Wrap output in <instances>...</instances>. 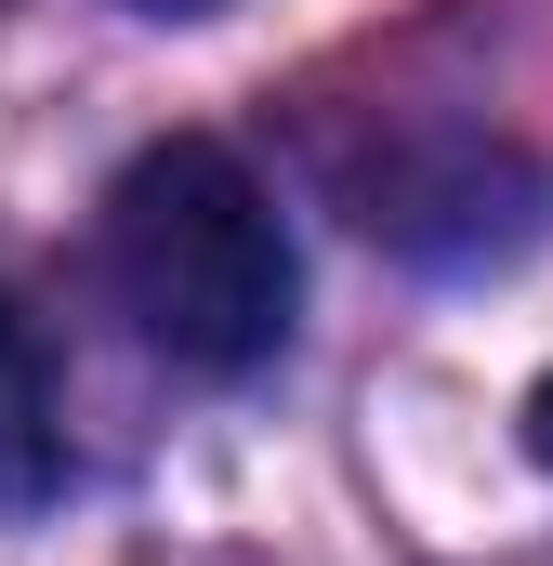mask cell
<instances>
[{
  "label": "cell",
  "instance_id": "6da1fadb",
  "mask_svg": "<svg viewBox=\"0 0 553 566\" xmlns=\"http://www.w3.org/2000/svg\"><path fill=\"white\" fill-rule=\"evenodd\" d=\"M106 290L145 343L198 382H238L290 343V224L251 185V158L211 133L145 145L106 185Z\"/></svg>",
  "mask_w": 553,
  "mask_h": 566
},
{
  "label": "cell",
  "instance_id": "7a4b0ae2",
  "mask_svg": "<svg viewBox=\"0 0 553 566\" xmlns=\"http://www.w3.org/2000/svg\"><path fill=\"white\" fill-rule=\"evenodd\" d=\"M53 474H66V409H53V356H40V329L13 316V290H0V514L53 501Z\"/></svg>",
  "mask_w": 553,
  "mask_h": 566
},
{
  "label": "cell",
  "instance_id": "277c9868",
  "mask_svg": "<svg viewBox=\"0 0 553 566\" xmlns=\"http://www.w3.org/2000/svg\"><path fill=\"white\" fill-rule=\"evenodd\" d=\"M145 13H225V0H145Z\"/></svg>",
  "mask_w": 553,
  "mask_h": 566
},
{
  "label": "cell",
  "instance_id": "3957f363",
  "mask_svg": "<svg viewBox=\"0 0 553 566\" xmlns=\"http://www.w3.org/2000/svg\"><path fill=\"white\" fill-rule=\"evenodd\" d=\"M528 448L553 461V369H541V396H528Z\"/></svg>",
  "mask_w": 553,
  "mask_h": 566
}]
</instances>
